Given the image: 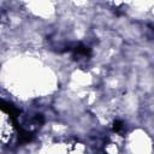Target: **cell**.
Listing matches in <instances>:
<instances>
[{"label": "cell", "mask_w": 154, "mask_h": 154, "mask_svg": "<svg viewBox=\"0 0 154 154\" xmlns=\"http://www.w3.org/2000/svg\"><path fill=\"white\" fill-rule=\"evenodd\" d=\"M69 51H73V53L76 55H83V57H89L90 53H91L90 48L87 47V46H84V45H82V43L76 45L73 48H69Z\"/></svg>", "instance_id": "obj_1"}, {"label": "cell", "mask_w": 154, "mask_h": 154, "mask_svg": "<svg viewBox=\"0 0 154 154\" xmlns=\"http://www.w3.org/2000/svg\"><path fill=\"white\" fill-rule=\"evenodd\" d=\"M112 129H113V131H116V132L120 131V130L123 129V122H120V120H116V122L113 123Z\"/></svg>", "instance_id": "obj_2"}]
</instances>
